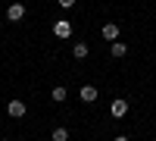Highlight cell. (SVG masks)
Here are the masks:
<instances>
[{"label":"cell","instance_id":"obj_1","mask_svg":"<svg viewBox=\"0 0 156 141\" xmlns=\"http://www.w3.org/2000/svg\"><path fill=\"white\" fill-rule=\"evenodd\" d=\"M25 113H28V107H25V100H19V97H12L6 104V116H12V119H22Z\"/></svg>","mask_w":156,"mask_h":141},{"label":"cell","instance_id":"obj_2","mask_svg":"<svg viewBox=\"0 0 156 141\" xmlns=\"http://www.w3.org/2000/svg\"><path fill=\"white\" fill-rule=\"evenodd\" d=\"M53 35L59 38V41L72 38V22H69V19H56V22H53Z\"/></svg>","mask_w":156,"mask_h":141},{"label":"cell","instance_id":"obj_3","mask_svg":"<svg viewBox=\"0 0 156 141\" xmlns=\"http://www.w3.org/2000/svg\"><path fill=\"white\" fill-rule=\"evenodd\" d=\"M119 32H122V28H119V25H115V22H106V25H103V28H100L103 41H109V44H112V41H119Z\"/></svg>","mask_w":156,"mask_h":141},{"label":"cell","instance_id":"obj_4","mask_svg":"<svg viewBox=\"0 0 156 141\" xmlns=\"http://www.w3.org/2000/svg\"><path fill=\"white\" fill-rule=\"evenodd\" d=\"M109 113H112L115 119H122L125 113H128V100H125V97H115L112 104H109Z\"/></svg>","mask_w":156,"mask_h":141},{"label":"cell","instance_id":"obj_5","mask_svg":"<svg viewBox=\"0 0 156 141\" xmlns=\"http://www.w3.org/2000/svg\"><path fill=\"white\" fill-rule=\"evenodd\" d=\"M6 19H9V22H22V19H25V6H22V3H9V6H6Z\"/></svg>","mask_w":156,"mask_h":141},{"label":"cell","instance_id":"obj_6","mask_svg":"<svg viewBox=\"0 0 156 141\" xmlns=\"http://www.w3.org/2000/svg\"><path fill=\"white\" fill-rule=\"evenodd\" d=\"M97 97H100V94H97L94 85H81V100H84V104H94Z\"/></svg>","mask_w":156,"mask_h":141},{"label":"cell","instance_id":"obj_7","mask_svg":"<svg viewBox=\"0 0 156 141\" xmlns=\"http://www.w3.org/2000/svg\"><path fill=\"white\" fill-rule=\"evenodd\" d=\"M87 54H90V47H87L84 41H75V44H72V57H75V60H84Z\"/></svg>","mask_w":156,"mask_h":141},{"label":"cell","instance_id":"obj_8","mask_svg":"<svg viewBox=\"0 0 156 141\" xmlns=\"http://www.w3.org/2000/svg\"><path fill=\"white\" fill-rule=\"evenodd\" d=\"M50 141H69V129L66 125H56V129L50 132Z\"/></svg>","mask_w":156,"mask_h":141},{"label":"cell","instance_id":"obj_9","mask_svg":"<svg viewBox=\"0 0 156 141\" xmlns=\"http://www.w3.org/2000/svg\"><path fill=\"white\" fill-rule=\"evenodd\" d=\"M50 97H53V100H56V104H62V100H66V97H69V91H66V85H56V88H53V91H50Z\"/></svg>","mask_w":156,"mask_h":141},{"label":"cell","instance_id":"obj_10","mask_svg":"<svg viewBox=\"0 0 156 141\" xmlns=\"http://www.w3.org/2000/svg\"><path fill=\"white\" fill-rule=\"evenodd\" d=\"M109 50H112V57H125V54H128V44H125V41H112Z\"/></svg>","mask_w":156,"mask_h":141},{"label":"cell","instance_id":"obj_11","mask_svg":"<svg viewBox=\"0 0 156 141\" xmlns=\"http://www.w3.org/2000/svg\"><path fill=\"white\" fill-rule=\"evenodd\" d=\"M56 3H59L62 9H72V6H75V0H56Z\"/></svg>","mask_w":156,"mask_h":141},{"label":"cell","instance_id":"obj_12","mask_svg":"<svg viewBox=\"0 0 156 141\" xmlns=\"http://www.w3.org/2000/svg\"><path fill=\"white\" fill-rule=\"evenodd\" d=\"M112 141H131V138H128V135H115Z\"/></svg>","mask_w":156,"mask_h":141},{"label":"cell","instance_id":"obj_13","mask_svg":"<svg viewBox=\"0 0 156 141\" xmlns=\"http://www.w3.org/2000/svg\"><path fill=\"white\" fill-rule=\"evenodd\" d=\"M9 141H16V138H9Z\"/></svg>","mask_w":156,"mask_h":141}]
</instances>
